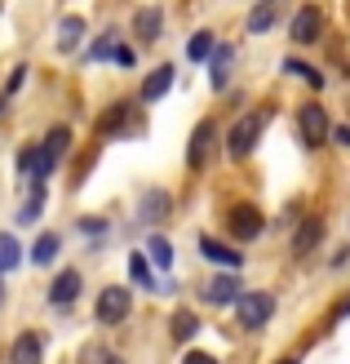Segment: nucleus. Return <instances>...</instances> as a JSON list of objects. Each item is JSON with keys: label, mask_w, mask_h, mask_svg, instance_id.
I'll use <instances>...</instances> for the list:
<instances>
[{"label": "nucleus", "mask_w": 350, "mask_h": 364, "mask_svg": "<svg viewBox=\"0 0 350 364\" xmlns=\"http://www.w3.org/2000/svg\"><path fill=\"white\" fill-rule=\"evenodd\" d=\"M266 120H270V112H248L244 120L231 124V134H226V151H231V160L253 156L257 138H262V129H266Z\"/></svg>", "instance_id": "f257e3e1"}, {"label": "nucleus", "mask_w": 350, "mask_h": 364, "mask_svg": "<svg viewBox=\"0 0 350 364\" xmlns=\"http://www.w3.org/2000/svg\"><path fill=\"white\" fill-rule=\"evenodd\" d=\"M128 306H133V294H128L124 284H106L98 294V302H94V316H98L102 329H116V324H124Z\"/></svg>", "instance_id": "f03ea898"}, {"label": "nucleus", "mask_w": 350, "mask_h": 364, "mask_svg": "<svg viewBox=\"0 0 350 364\" xmlns=\"http://www.w3.org/2000/svg\"><path fill=\"white\" fill-rule=\"evenodd\" d=\"M235 316L244 329H262V324L275 316V294H266V289H257V294H239L235 298Z\"/></svg>", "instance_id": "7ed1b4c3"}, {"label": "nucleus", "mask_w": 350, "mask_h": 364, "mask_svg": "<svg viewBox=\"0 0 350 364\" xmlns=\"http://www.w3.org/2000/svg\"><path fill=\"white\" fill-rule=\"evenodd\" d=\"M328 129H333V124H328V112H324L319 102H306L302 112H297V134H302L306 147H324Z\"/></svg>", "instance_id": "20e7f679"}, {"label": "nucleus", "mask_w": 350, "mask_h": 364, "mask_svg": "<svg viewBox=\"0 0 350 364\" xmlns=\"http://www.w3.org/2000/svg\"><path fill=\"white\" fill-rule=\"evenodd\" d=\"M213 147H217V124H213V120H199V124H195V134H191V142H187V169L199 173V169L209 165Z\"/></svg>", "instance_id": "39448f33"}, {"label": "nucleus", "mask_w": 350, "mask_h": 364, "mask_svg": "<svg viewBox=\"0 0 350 364\" xmlns=\"http://www.w3.org/2000/svg\"><path fill=\"white\" fill-rule=\"evenodd\" d=\"M284 5H288V0H257V5L248 9V18H244V31L248 36H266L275 23H280Z\"/></svg>", "instance_id": "423d86ee"}, {"label": "nucleus", "mask_w": 350, "mask_h": 364, "mask_svg": "<svg viewBox=\"0 0 350 364\" xmlns=\"http://www.w3.org/2000/svg\"><path fill=\"white\" fill-rule=\"evenodd\" d=\"M319 31H324V14H319V5H302L297 18H292V45H315Z\"/></svg>", "instance_id": "0eeeda50"}, {"label": "nucleus", "mask_w": 350, "mask_h": 364, "mask_svg": "<svg viewBox=\"0 0 350 364\" xmlns=\"http://www.w3.org/2000/svg\"><path fill=\"white\" fill-rule=\"evenodd\" d=\"M266 231V223H262V213H257L253 205H235L231 209V235H235V240H257V235H262Z\"/></svg>", "instance_id": "6e6552de"}, {"label": "nucleus", "mask_w": 350, "mask_h": 364, "mask_svg": "<svg viewBox=\"0 0 350 364\" xmlns=\"http://www.w3.org/2000/svg\"><path fill=\"white\" fill-rule=\"evenodd\" d=\"M173 80H177V67H173V63H160V67L151 71V76L142 80L138 98H142V102H160V98H164V94L173 89Z\"/></svg>", "instance_id": "1a4fd4ad"}, {"label": "nucleus", "mask_w": 350, "mask_h": 364, "mask_svg": "<svg viewBox=\"0 0 350 364\" xmlns=\"http://www.w3.org/2000/svg\"><path fill=\"white\" fill-rule=\"evenodd\" d=\"M76 298H80V271L67 267V271H58V276H53V284H49V302H53V306H71Z\"/></svg>", "instance_id": "9d476101"}, {"label": "nucleus", "mask_w": 350, "mask_h": 364, "mask_svg": "<svg viewBox=\"0 0 350 364\" xmlns=\"http://www.w3.org/2000/svg\"><path fill=\"white\" fill-rule=\"evenodd\" d=\"M199 294H204V302H209V306H231L239 294H244V289H239V280L226 271V276H213L204 289H199Z\"/></svg>", "instance_id": "9b49d317"}, {"label": "nucleus", "mask_w": 350, "mask_h": 364, "mask_svg": "<svg viewBox=\"0 0 350 364\" xmlns=\"http://www.w3.org/2000/svg\"><path fill=\"white\" fill-rule=\"evenodd\" d=\"M199 253H204V262H217V267H226V271H239V267H244V253H235L231 245L213 240V235H199Z\"/></svg>", "instance_id": "f8f14e48"}, {"label": "nucleus", "mask_w": 350, "mask_h": 364, "mask_svg": "<svg viewBox=\"0 0 350 364\" xmlns=\"http://www.w3.org/2000/svg\"><path fill=\"white\" fill-rule=\"evenodd\" d=\"M169 209H173V196L160 191V187L142 191V200H138V218H142V223H160V218H169Z\"/></svg>", "instance_id": "ddd939ff"}, {"label": "nucleus", "mask_w": 350, "mask_h": 364, "mask_svg": "<svg viewBox=\"0 0 350 364\" xmlns=\"http://www.w3.org/2000/svg\"><path fill=\"white\" fill-rule=\"evenodd\" d=\"M45 355V338L40 333H18L9 347V364H40Z\"/></svg>", "instance_id": "4468645a"}, {"label": "nucleus", "mask_w": 350, "mask_h": 364, "mask_svg": "<svg viewBox=\"0 0 350 364\" xmlns=\"http://www.w3.org/2000/svg\"><path fill=\"white\" fill-rule=\"evenodd\" d=\"M231 58H235V49L231 45H213V53H209V76H213V89H226V80H231Z\"/></svg>", "instance_id": "2eb2a0df"}, {"label": "nucleus", "mask_w": 350, "mask_h": 364, "mask_svg": "<svg viewBox=\"0 0 350 364\" xmlns=\"http://www.w3.org/2000/svg\"><path fill=\"white\" fill-rule=\"evenodd\" d=\"M319 240H324V218H302L297 235H292V253L302 258V253H310V249H315Z\"/></svg>", "instance_id": "dca6fc26"}, {"label": "nucleus", "mask_w": 350, "mask_h": 364, "mask_svg": "<svg viewBox=\"0 0 350 364\" xmlns=\"http://www.w3.org/2000/svg\"><path fill=\"white\" fill-rule=\"evenodd\" d=\"M160 27H164V14L155 9V5H146L138 18H133V36L142 45H151V41H160Z\"/></svg>", "instance_id": "f3484780"}, {"label": "nucleus", "mask_w": 350, "mask_h": 364, "mask_svg": "<svg viewBox=\"0 0 350 364\" xmlns=\"http://www.w3.org/2000/svg\"><path fill=\"white\" fill-rule=\"evenodd\" d=\"M128 120H133V102H116L111 112L102 116L98 134H102V138H116V134H124V129H128Z\"/></svg>", "instance_id": "a211bd4d"}, {"label": "nucleus", "mask_w": 350, "mask_h": 364, "mask_svg": "<svg viewBox=\"0 0 350 364\" xmlns=\"http://www.w3.org/2000/svg\"><path fill=\"white\" fill-rule=\"evenodd\" d=\"M80 41H84V18H62V27H58V49L62 53H76L80 49Z\"/></svg>", "instance_id": "6ab92c4d"}, {"label": "nucleus", "mask_w": 350, "mask_h": 364, "mask_svg": "<svg viewBox=\"0 0 350 364\" xmlns=\"http://www.w3.org/2000/svg\"><path fill=\"white\" fill-rule=\"evenodd\" d=\"M195 333H199V316L195 311H173L169 316V338L173 342H191Z\"/></svg>", "instance_id": "aec40b11"}, {"label": "nucleus", "mask_w": 350, "mask_h": 364, "mask_svg": "<svg viewBox=\"0 0 350 364\" xmlns=\"http://www.w3.org/2000/svg\"><path fill=\"white\" fill-rule=\"evenodd\" d=\"M40 209H45V182H35L31 196L23 200V209H18V227H31L35 218H40Z\"/></svg>", "instance_id": "412c9836"}, {"label": "nucleus", "mask_w": 350, "mask_h": 364, "mask_svg": "<svg viewBox=\"0 0 350 364\" xmlns=\"http://www.w3.org/2000/svg\"><path fill=\"white\" fill-rule=\"evenodd\" d=\"M18 262H23V245H18L9 231H0V276H9Z\"/></svg>", "instance_id": "4be33fe9"}, {"label": "nucleus", "mask_w": 350, "mask_h": 364, "mask_svg": "<svg viewBox=\"0 0 350 364\" xmlns=\"http://www.w3.org/2000/svg\"><path fill=\"white\" fill-rule=\"evenodd\" d=\"M67 147H71V129H67V124H53V129L45 134V142H40V151H45L49 160H58Z\"/></svg>", "instance_id": "5701e85b"}, {"label": "nucleus", "mask_w": 350, "mask_h": 364, "mask_svg": "<svg viewBox=\"0 0 350 364\" xmlns=\"http://www.w3.org/2000/svg\"><path fill=\"white\" fill-rule=\"evenodd\" d=\"M58 245H62V240H58V235H53V231H45V235H40V240H35V245H31V262H35V267H49L53 258H58Z\"/></svg>", "instance_id": "b1692460"}, {"label": "nucleus", "mask_w": 350, "mask_h": 364, "mask_svg": "<svg viewBox=\"0 0 350 364\" xmlns=\"http://www.w3.org/2000/svg\"><path fill=\"white\" fill-rule=\"evenodd\" d=\"M213 45H217V36H213V31H195V36H191V45H187V58H191V63H204L209 53H213Z\"/></svg>", "instance_id": "393cba45"}, {"label": "nucleus", "mask_w": 350, "mask_h": 364, "mask_svg": "<svg viewBox=\"0 0 350 364\" xmlns=\"http://www.w3.org/2000/svg\"><path fill=\"white\" fill-rule=\"evenodd\" d=\"M146 253H151V262H155L160 271L173 267V245L164 240V235H151V240H146Z\"/></svg>", "instance_id": "a878e982"}, {"label": "nucleus", "mask_w": 350, "mask_h": 364, "mask_svg": "<svg viewBox=\"0 0 350 364\" xmlns=\"http://www.w3.org/2000/svg\"><path fill=\"white\" fill-rule=\"evenodd\" d=\"M128 276L138 280V289H155V280H151V262H146L142 253H133V258H128Z\"/></svg>", "instance_id": "bb28decb"}, {"label": "nucleus", "mask_w": 350, "mask_h": 364, "mask_svg": "<svg viewBox=\"0 0 350 364\" xmlns=\"http://www.w3.org/2000/svg\"><path fill=\"white\" fill-rule=\"evenodd\" d=\"M284 67H288V71H292V76H297V80H306V85H315V89L324 85V76H319L315 67H306V63H292V58H288Z\"/></svg>", "instance_id": "cd10ccee"}, {"label": "nucleus", "mask_w": 350, "mask_h": 364, "mask_svg": "<svg viewBox=\"0 0 350 364\" xmlns=\"http://www.w3.org/2000/svg\"><path fill=\"white\" fill-rule=\"evenodd\" d=\"M111 49H116V36H102V41H98L94 49H89V58L102 63V58H111Z\"/></svg>", "instance_id": "c85d7f7f"}, {"label": "nucleus", "mask_w": 350, "mask_h": 364, "mask_svg": "<svg viewBox=\"0 0 350 364\" xmlns=\"http://www.w3.org/2000/svg\"><path fill=\"white\" fill-rule=\"evenodd\" d=\"M111 58H116L120 67H133V63H138V53L128 49V45H116V49H111Z\"/></svg>", "instance_id": "c756f323"}, {"label": "nucleus", "mask_w": 350, "mask_h": 364, "mask_svg": "<svg viewBox=\"0 0 350 364\" xmlns=\"http://www.w3.org/2000/svg\"><path fill=\"white\" fill-rule=\"evenodd\" d=\"M182 364H217V355H209V351H191Z\"/></svg>", "instance_id": "7c9ffc66"}, {"label": "nucleus", "mask_w": 350, "mask_h": 364, "mask_svg": "<svg viewBox=\"0 0 350 364\" xmlns=\"http://www.w3.org/2000/svg\"><path fill=\"white\" fill-rule=\"evenodd\" d=\"M31 156H35V147H23V151H18V173L31 169Z\"/></svg>", "instance_id": "2f4dec72"}, {"label": "nucleus", "mask_w": 350, "mask_h": 364, "mask_svg": "<svg viewBox=\"0 0 350 364\" xmlns=\"http://www.w3.org/2000/svg\"><path fill=\"white\" fill-rule=\"evenodd\" d=\"M328 138L341 142V147H350V129H346V124H341V129H328Z\"/></svg>", "instance_id": "473e14b6"}, {"label": "nucleus", "mask_w": 350, "mask_h": 364, "mask_svg": "<svg viewBox=\"0 0 350 364\" xmlns=\"http://www.w3.org/2000/svg\"><path fill=\"white\" fill-rule=\"evenodd\" d=\"M102 364H124V360H120V355H106V360H102Z\"/></svg>", "instance_id": "72a5a7b5"}, {"label": "nucleus", "mask_w": 350, "mask_h": 364, "mask_svg": "<svg viewBox=\"0 0 350 364\" xmlns=\"http://www.w3.org/2000/svg\"><path fill=\"white\" fill-rule=\"evenodd\" d=\"M280 364H297V360H292V355H284V360H280Z\"/></svg>", "instance_id": "f704fd0d"}, {"label": "nucleus", "mask_w": 350, "mask_h": 364, "mask_svg": "<svg viewBox=\"0 0 350 364\" xmlns=\"http://www.w3.org/2000/svg\"><path fill=\"white\" fill-rule=\"evenodd\" d=\"M0 306H5V284H0Z\"/></svg>", "instance_id": "c9c22d12"}, {"label": "nucleus", "mask_w": 350, "mask_h": 364, "mask_svg": "<svg viewBox=\"0 0 350 364\" xmlns=\"http://www.w3.org/2000/svg\"><path fill=\"white\" fill-rule=\"evenodd\" d=\"M0 112H5V94H0Z\"/></svg>", "instance_id": "e433bc0d"}]
</instances>
